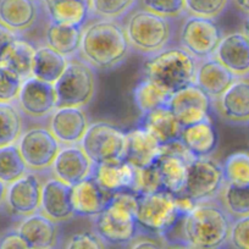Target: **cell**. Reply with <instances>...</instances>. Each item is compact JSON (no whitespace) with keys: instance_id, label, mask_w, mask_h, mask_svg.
Segmentation results:
<instances>
[{"instance_id":"cell-1","label":"cell","mask_w":249,"mask_h":249,"mask_svg":"<svg viewBox=\"0 0 249 249\" xmlns=\"http://www.w3.org/2000/svg\"><path fill=\"white\" fill-rule=\"evenodd\" d=\"M131 53L122 20L94 18L83 27L78 55L95 70H114Z\"/></svg>"},{"instance_id":"cell-2","label":"cell","mask_w":249,"mask_h":249,"mask_svg":"<svg viewBox=\"0 0 249 249\" xmlns=\"http://www.w3.org/2000/svg\"><path fill=\"white\" fill-rule=\"evenodd\" d=\"M233 217L219 199L193 204L179 221L178 242L190 248L215 249L229 247Z\"/></svg>"},{"instance_id":"cell-3","label":"cell","mask_w":249,"mask_h":249,"mask_svg":"<svg viewBox=\"0 0 249 249\" xmlns=\"http://www.w3.org/2000/svg\"><path fill=\"white\" fill-rule=\"evenodd\" d=\"M138 205L136 221L141 234H149L167 241L172 230L179 224L192 203L166 191L137 195Z\"/></svg>"},{"instance_id":"cell-4","label":"cell","mask_w":249,"mask_h":249,"mask_svg":"<svg viewBox=\"0 0 249 249\" xmlns=\"http://www.w3.org/2000/svg\"><path fill=\"white\" fill-rule=\"evenodd\" d=\"M138 197L133 191H119L109 205L92 216V231L109 246H128L141 230L136 221Z\"/></svg>"},{"instance_id":"cell-5","label":"cell","mask_w":249,"mask_h":249,"mask_svg":"<svg viewBox=\"0 0 249 249\" xmlns=\"http://www.w3.org/2000/svg\"><path fill=\"white\" fill-rule=\"evenodd\" d=\"M122 21L132 52L147 57L174 45L176 20L137 6L124 16Z\"/></svg>"},{"instance_id":"cell-6","label":"cell","mask_w":249,"mask_h":249,"mask_svg":"<svg viewBox=\"0 0 249 249\" xmlns=\"http://www.w3.org/2000/svg\"><path fill=\"white\" fill-rule=\"evenodd\" d=\"M197 65L198 60L191 53L179 45H171L145 57L143 77L172 94L195 83Z\"/></svg>"},{"instance_id":"cell-7","label":"cell","mask_w":249,"mask_h":249,"mask_svg":"<svg viewBox=\"0 0 249 249\" xmlns=\"http://www.w3.org/2000/svg\"><path fill=\"white\" fill-rule=\"evenodd\" d=\"M54 87L57 98L56 107H87L97 89L95 69L78 54L68 57V65Z\"/></svg>"},{"instance_id":"cell-8","label":"cell","mask_w":249,"mask_h":249,"mask_svg":"<svg viewBox=\"0 0 249 249\" xmlns=\"http://www.w3.org/2000/svg\"><path fill=\"white\" fill-rule=\"evenodd\" d=\"M225 184L222 164L212 157L193 158L188 164L186 183L177 197L192 204L217 199Z\"/></svg>"},{"instance_id":"cell-9","label":"cell","mask_w":249,"mask_h":249,"mask_svg":"<svg viewBox=\"0 0 249 249\" xmlns=\"http://www.w3.org/2000/svg\"><path fill=\"white\" fill-rule=\"evenodd\" d=\"M80 144L93 164L119 162L126 157L127 136L114 124L99 121L88 126Z\"/></svg>"},{"instance_id":"cell-10","label":"cell","mask_w":249,"mask_h":249,"mask_svg":"<svg viewBox=\"0 0 249 249\" xmlns=\"http://www.w3.org/2000/svg\"><path fill=\"white\" fill-rule=\"evenodd\" d=\"M222 36L214 18L186 15L178 33V45L197 60H203L214 55Z\"/></svg>"},{"instance_id":"cell-11","label":"cell","mask_w":249,"mask_h":249,"mask_svg":"<svg viewBox=\"0 0 249 249\" xmlns=\"http://www.w3.org/2000/svg\"><path fill=\"white\" fill-rule=\"evenodd\" d=\"M16 144L28 170L36 172L49 170L61 147L47 127H32L22 131Z\"/></svg>"},{"instance_id":"cell-12","label":"cell","mask_w":249,"mask_h":249,"mask_svg":"<svg viewBox=\"0 0 249 249\" xmlns=\"http://www.w3.org/2000/svg\"><path fill=\"white\" fill-rule=\"evenodd\" d=\"M16 102L21 114L27 119L35 121L48 120L56 109L57 98L54 83L31 76L22 81Z\"/></svg>"},{"instance_id":"cell-13","label":"cell","mask_w":249,"mask_h":249,"mask_svg":"<svg viewBox=\"0 0 249 249\" xmlns=\"http://www.w3.org/2000/svg\"><path fill=\"white\" fill-rule=\"evenodd\" d=\"M166 105L172 110L182 127L212 117L213 100L195 83L172 93Z\"/></svg>"},{"instance_id":"cell-14","label":"cell","mask_w":249,"mask_h":249,"mask_svg":"<svg viewBox=\"0 0 249 249\" xmlns=\"http://www.w3.org/2000/svg\"><path fill=\"white\" fill-rule=\"evenodd\" d=\"M39 172H26L22 177L8 184L5 205L15 217H25L39 212L43 181Z\"/></svg>"},{"instance_id":"cell-15","label":"cell","mask_w":249,"mask_h":249,"mask_svg":"<svg viewBox=\"0 0 249 249\" xmlns=\"http://www.w3.org/2000/svg\"><path fill=\"white\" fill-rule=\"evenodd\" d=\"M193 159L179 141L165 145L164 153L154 162L162 190L179 196L186 183L188 164Z\"/></svg>"},{"instance_id":"cell-16","label":"cell","mask_w":249,"mask_h":249,"mask_svg":"<svg viewBox=\"0 0 249 249\" xmlns=\"http://www.w3.org/2000/svg\"><path fill=\"white\" fill-rule=\"evenodd\" d=\"M224 121L237 126L249 124V75L237 76L229 88L213 102Z\"/></svg>"},{"instance_id":"cell-17","label":"cell","mask_w":249,"mask_h":249,"mask_svg":"<svg viewBox=\"0 0 249 249\" xmlns=\"http://www.w3.org/2000/svg\"><path fill=\"white\" fill-rule=\"evenodd\" d=\"M16 230L27 241L30 248L48 249L61 247V222L49 219L40 212L21 217Z\"/></svg>"},{"instance_id":"cell-18","label":"cell","mask_w":249,"mask_h":249,"mask_svg":"<svg viewBox=\"0 0 249 249\" xmlns=\"http://www.w3.org/2000/svg\"><path fill=\"white\" fill-rule=\"evenodd\" d=\"M49 130L61 145L80 144L89 126L83 107H59L49 116Z\"/></svg>"},{"instance_id":"cell-19","label":"cell","mask_w":249,"mask_h":249,"mask_svg":"<svg viewBox=\"0 0 249 249\" xmlns=\"http://www.w3.org/2000/svg\"><path fill=\"white\" fill-rule=\"evenodd\" d=\"M93 162L81 144L61 145L50 166L52 176L70 186H75L92 174Z\"/></svg>"},{"instance_id":"cell-20","label":"cell","mask_w":249,"mask_h":249,"mask_svg":"<svg viewBox=\"0 0 249 249\" xmlns=\"http://www.w3.org/2000/svg\"><path fill=\"white\" fill-rule=\"evenodd\" d=\"M39 212L61 224L72 219V186L53 176L43 181Z\"/></svg>"},{"instance_id":"cell-21","label":"cell","mask_w":249,"mask_h":249,"mask_svg":"<svg viewBox=\"0 0 249 249\" xmlns=\"http://www.w3.org/2000/svg\"><path fill=\"white\" fill-rule=\"evenodd\" d=\"M114 193L105 190L89 175L87 178L72 186V205L75 216L92 217L109 205Z\"/></svg>"},{"instance_id":"cell-22","label":"cell","mask_w":249,"mask_h":249,"mask_svg":"<svg viewBox=\"0 0 249 249\" xmlns=\"http://www.w3.org/2000/svg\"><path fill=\"white\" fill-rule=\"evenodd\" d=\"M42 13V0H0V22L18 35L35 28Z\"/></svg>"},{"instance_id":"cell-23","label":"cell","mask_w":249,"mask_h":249,"mask_svg":"<svg viewBox=\"0 0 249 249\" xmlns=\"http://www.w3.org/2000/svg\"><path fill=\"white\" fill-rule=\"evenodd\" d=\"M126 136L127 148L124 160L138 169L153 165L164 153L165 145H162L145 128L136 126L135 128L126 132Z\"/></svg>"},{"instance_id":"cell-24","label":"cell","mask_w":249,"mask_h":249,"mask_svg":"<svg viewBox=\"0 0 249 249\" xmlns=\"http://www.w3.org/2000/svg\"><path fill=\"white\" fill-rule=\"evenodd\" d=\"M92 175L98 183L109 192L133 191L137 188L138 169L128 161L93 164Z\"/></svg>"},{"instance_id":"cell-25","label":"cell","mask_w":249,"mask_h":249,"mask_svg":"<svg viewBox=\"0 0 249 249\" xmlns=\"http://www.w3.org/2000/svg\"><path fill=\"white\" fill-rule=\"evenodd\" d=\"M213 56L236 76L249 75V39L242 32L222 36Z\"/></svg>"},{"instance_id":"cell-26","label":"cell","mask_w":249,"mask_h":249,"mask_svg":"<svg viewBox=\"0 0 249 249\" xmlns=\"http://www.w3.org/2000/svg\"><path fill=\"white\" fill-rule=\"evenodd\" d=\"M237 76L214 56L198 60L195 85L202 88L214 102L231 86Z\"/></svg>"},{"instance_id":"cell-27","label":"cell","mask_w":249,"mask_h":249,"mask_svg":"<svg viewBox=\"0 0 249 249\" xmlns=\"http://www.w3.org/2000/svg\"><path fill=\"white\" fill-rule=\"evenodd\" d=\"M179 142L193 158L212 157L219 145V132L210 117L197 124L183 126Z\"/></svg>"},{"instance_id":"cell-28","label":"cell","mask_w":249,"mask_h":249,"mask_svg":"<svg viewBox=\"0 0 249 249\" xmlns=\"http://www.w3.org/2000/svg\"><path fill=\"white\" fill-rule=\"evenodd\" d=\"M137 126L149 131L162 145L179 141L182 126L167 105L141 115Z\"/></svg>"},{"instance_id":"cell-29","label":"cell","mask_w":249,"mask_h":249,"mask_svg":"<svg viewBox=\"0 0 249 249\" xmlns=\"http://www.w3.org/2000/svg\"><path fill=\"white\" fill-rule=\"evenodd\" d=\"M48 21L68 26H85L90 20V3L86 0H42Z\"/></svg>"},{"instance_id":"cell-30","label":"cell","mask_w":249,"mask_h":249,"mask_svg":"<svg viewBox=\"0 0 249 249\" xmlns=\"http://www.w3.org/2000/svg\"><path fill=\"white\" fill-rule=\"evenodd\" d=\"M68 65V57L49 45L36 48L32 76L49 83H55Z\"/></svg>"},{"instance_id":"cell-31","label":"cell","mask_w":249,"mask_h":249,"mask_svg":"<svg viewBox=\"0 0 249 249\" xmlns=\"http://www.w3.org/2000/svg\"><path fill=\"white\" fill-rule=\"evenodd\" d=\"M85 26H68L49 22L45 32V43L66 57L77 55Z\"/></svg>"},{"instance_id":"cell-32","label":"cell","mask_w":249,"mask_h":249,"mask_svg":"<svg viewBox=\"0 0 249 249\" xmlns=\"http://www.w3.org/2000/svg\"><path fill=\"white\" fill-rule=\"evenodd\" d=\"M170 95H171L170 93L165 92L147 77H143L136 85L132 92L133 102L141 115L147 114L157 107L166 105Z\"/></svg>"},{"instance_id":"cell-33","label":"cell","mask_w":249,"mask_h":249,"mask_svg":"<svg viewBox=\"0 0 249 249\" xmlns=\"http://www.w3.org/2000/svg\"><path fill=\"white\" fill-rule=\"evenodd\" d=\"M23 131V119L18 105L0 102V147L18 142Z\"/></svg>"},{"instance_id":"cell-34","label":"cell","mask_w":249,"mask_h":249,"mask_svg":"<svg viewBox=\"0 0 249 249\" xmlns=\"http://www.w3.org/2000/svg\"><path fill=\"white\" fill-rule=\"evenodd\" d=\"M217 199L233 219L249 215V183H225Z\"/></svg>"},{"instance_id":"cell-35","label":"cell","mask_w":249,"mask_h":249,"mask_svg":"<svg viewBox=\"0 0 249 249\" xmlns=\"http://www.w3.org/2000/svg\"><path fill=\"white\" fill-rule=\"evenodd\" d=\"M27 171L28 167L16 143L0 147V181L10 184Z\"/></svg>"},{"instance_id":"cell-36","label":"cell","mask_w":249,"mask_h":249,"mask_svg":"<svg viewBox=\"0 0 249 249\" xmlns=\"http://www.w3.org/2000/svg\"><path fill=\"white\" fill-rule=\"evenodd\" d=\"M35 50L36 48L31 43L18 38L11 47L4 65L18 73L22 80H26L32 76Z\"/></svg>"},{"instance_id":"cell-37","label":"cell","mask_w":249,"mask_h":249,"mask_svg":"<svg viewBox=\"0 0 249 249\" xmlns=\"http://www.w3.org/2000/svg\"><path fill=\"white\" fill-rule=\"evenodd\" d=\"M138 6V0H90V18L122 20Z\"/></svg>"},{"instance_id":"cell-38","label":"cell","mask_w":249,"mask_h":249,"mask_svg":"<svg viewBox=\"0 0 249 249\" xmlns=\"http://www.w3.org/2000/svg\"><path fill=\"white\" fill-rule=\"evenodd\" d=\"M225 183H249V153L244 150L230 154L222 162Z\"/></svg>"},{"instance_id":"cell-39","label":"cell","mask_w":249,"mask_h":249,"mask_svg":"<svg viewBox=\"0 0 249 249\" xmlns=\"http://www.w3.org/2000/svg\"><path fill=\"white\" fill-rule=\"evenodd\" d=\"M231 0H184L187 15L214 18L225 13Z\"/></svg>"},{"instance_id":"cell-40","label":"cell","mask_w":249,"mask_h":249,"mask_svg":"<svg viewBox=\"0 0 249 249\" xmlns=\"http://www.w3.org/2000/svg\"><path fill=\"white\" fill-rule=\"evenodd\" d=\"M138 6L172 20H179L187 15L184 0H138Z\"/></svg>"},{"instance_id":"cell-41","label":"cell","mask_w":249,"mask_h":249,"mask_svg":"<svg viewBox=\"0 0 249 249\" xmlns=\"http://www.w3.org/2000/svg\"><path fill=\"white\" fill-rule=\"evenodd\" d=\"M22 78L6 65H0V102L14 103L18 99Z\"/></svg>"},{"instance_id":"cell-42","label":"cell","mask_w":249,"mask_h":249,"mask_svg":"<svg viewBox=\"0 0 249 249\" xmlns=\"http://www.w3.org/2000/svg\"><path fill=\"white\" fill-rule=\"evenodd\" d=\"M229 246L237 249H249V215L233 219L230 231Z\"/></svg>"},{"instance_id":"cell-43","label":"cell","mask_w":249,"mask_h":249,"mask_svg":"<svg viewBox=\"0 0 249 249\" xmlns=\"http://www.w3.org/2000/svg\"><path fill=\"white\" fill-rule=\"evenodd\" d=\"M64 247L68 249H99L107 248V244L100 238L94 232H80V233L72 234L70 238L66 241Z\"/></svg>"},{"instance_id":"cell-44","label":"cell","mask_w":249,"mask_h":249,"mask_svg":"<svg viewBox=\"0 0 249 249\" xmlns=\"http://www.w3.org/2000/svg\"><path fill=\"white\" fill-rule=\"evenodd\" d=\"M18 38H20L18 33L0 22V65L5 64L6 56H8L11 47Z\"/></svg>"},{"instance_id":"cell-45","label":"cell","mask_w":249,"mask_h":249,"mask_svg":"<svg viewBox=\"0 0 249 249\" xmlns=\"http://www.w3.org/2000/svg\"><path fill=\"white\" fill-rule=\"evenodd\" d=\"M27 241L21 236L18 230H13L0 237V249H27Z\"/></svg>"},{"instance_id":"cell-46","label":"cell","mask_w":249,"mask_h":249,"mask_svg":"<svg viewBox=\"0 0 249 249\" xmlns=\"http://www.w3.org/2000/svg\"><path fill=\"white\" fill-rule=\"evenodd\" d=\"M157 237L149 234H138L127 247L131 248H161L164 244H160L159 241H155Z\"/></svg>"},{"instance_id":"cell-47","label":"cell","mask_w":249,"mask_h":249,"mask_svg":"<svg viewBox=\"0 0 249 249\" xmlns=\"http://www.w3.org/2000/svg\"><path fill=\"white\" fill-rule=\"evenodd\" d=\"M232 1L241 13L249 15V0H232Z\"/></svg>"},{"instance_id":"cell-48","label":"cell","mask_w":249,"mask_h":249,"mask_svg":"<svg viewBox=\"0 0 249 249\" xmlns=\"http://www.w3.org/2000/svg\"><path fill=\"white\" fill-rule=\"evenodd\" d=\"M6 188H8V184L4 183L3 181H0V207H3L5 204Z\"/></svg>"},{"instance_id":"cell-49","label":"cell","mask_w":249,"mask_h":249,"mask_svg":"<svg viewBox=\"0 0 249 249\" xmlns=\"http://www.w3.org/2000/svg\"><path fill=\"white\" fill-rule=\"evenodd\" d=\"M242 33L246 36L247 38L249 39V15H247V18H244L243 22H242Z\"/></svg>"},{"instance_id":"cell-50","label":"cell","mask_w":249,"mask_h":249,"mask_svg":"<svg viewBox=\"0 0 249 249\" xmlns=\"http://www.w3.org/2000/svg\"><path fill=\"white\" fill-rule=\"evenodd\" d=\"M86 1H89V3H90V0H86Z\"/></svg>"}]
</instances>
